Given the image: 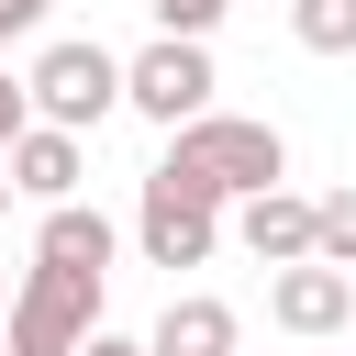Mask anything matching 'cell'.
Instances as JSON below:
<instances>
[{
	"label": "cell",
	"instance_id": "obj_1",
	"mask_svg": "<svg viewBox=\"0 0 356 356\" xmlns=\"http://www.w3.org/2000/svg\"><path fill=\"white\" fill-rule=\"evenodd\" d=\"M167 167H178V178H200L211 200H245V189L289 178V145H278V122H245V111H189V122H167Z\"/></svg>",
	"mask_w": 356,
	"mask_h": 356
},
{
	"label": "cell",
	"instance_id": "obj_2",
	"mask_svg": "<svg viewBox=\"0 0 356 356\" xmlns=\"http://www.w3.org/2000/svg\"><path fill=\"white\" fill-rule=\"evenodd\" d=\"M100 267H56V256H33L22 267V289H11V312H0V356H78L89 345V323H100Z\"/></svg>",
	"mask_w": 356,
	"mask_h": 356
},
{
	"label": "cell",
	"instance_id": "obj_3",
	"mask_svg": "<svg viewBox=\"0 0 356 356\" xmlns=\"http://www.w3.org/2000/svg\"><path fill=\"white\" fill-rule=\"evenodd\" d=\"M22 100H33V122L100 134V122L122 111V56H111V44H44L33 78H22Z\"/></svg>",
	"mask_w": 356,
	"mask_h": 356
},
{
	"label": "cell",
	"instance_id": "obj_4",
	"mask_svg": "<svg viewBox=\"0 0 356 356\" xmlns=\"http://www.w3.org/2000/svg\"><path fill=\"white\" fill-rule=\"evenodd\" d=\"M134 245H145V267H211V245H222V200L156 156V178H145V211H134Z\"/></svg>",
	"mask_w": 356,
	"mask_h": 356
},
{
	"label": "cell",
	"instance_id": "obj_5",
	"mask_svg": "<svg viewBox=\"0 0 356 356\" xmlns=\"http://www.w3.org/2000/svg\"><path fill=\"white\" fill-rule=\"evenodd\" d=\"M122 111H145V122L211 111V44L200 33H156L145 56H122Z\"/></svg>",
	"mask_w": 356,
	"mask_h": 356
},
{
	"label": "cell",
	"instance_id": "obj_6",
	"mask_svg": "<svg viewBox=\"0 0 356 356\" xmlns=\"http://www.w3.org/2000/svg\"><path fill=\"white\" fill-rule=\"evenodd\" d=\"M345 312H356V278H345V267H323V256H289V267L267 278V323H278V334H300V345L345 334Z\"/></svg>",
	"mask_w": 356,
	"mask_h": 356
},
{
	"label": "cell",
	"instance_id": "obj_7",
	"mask_svg": "<svg viewBox=\"0 0 356 356\" xmlns=\"http://www.w3.org/2000/svg\"><path fill=\"white\" fill-rule=\"evenodd\" d=\"M78 134L67 122H22L11 145H0V178H11V200H78Z\"/></svg>",
	"mask_w": 356,
	"mask_h": 356
},
{
	"label": "cell",
	"instance_id": "obj_8",
	"mask_svg": "<svg viewBox=\"0 0 356 356\" xmlns=\"http://www.w3.org/2000/svg\"><path fill=\"white\" fill-rule=\"evenodd\" d=\"M234 234H245V256H256V267H289V256H312V200L267 178V189H245Z\"/></svg>",
	"mask_w": 356,
	"mask_h": 356
},
{
	"label": "cell",
	"instance_id": "obj_9",
	"mask_svg": "<svg viewBox=\"0 0 356 356\" xmlns=\"http://www.w3.org/2000/svg\"><path fill=\"white\" fill-rule=\"evenodd\" d=\"M245 345V323H234V300H211V289H178L167 312H156V334H145V356H234Z\"/></svg>",
	"mask_w": 356,
	"mask_h": 356
},
{
	"label": "cell",
	"instance_id": "obj_10",
	"mask_svg": "<svg viewBox=\"0 0 356 356\" xmlns=\"http://www.w3.org/2000/svg\"><path fill=\"white\" fill-rule=\"evenodd\" d=\"M33 256H56V267H100V278H111V222H100L89 200H44Z\"/></svg>",
	"mask_w": 356,
	"mask_h": 356
},
{
	"label": "cell",
	"instance_id": "obj_11",
	"mask_svg": "<svg viewBox=\"0 0 356 356\" xmlns=\"http://www.w3.org/2000/svg\"><path fill=\"white\" fill-rule=\"evenodd\" d=\"M289 33L312 56H356V0H289Z\"/></svg>",
	"mask_w": 356,
	"mask_h": 356
},
{
	"label": "cell",
	"instance_id": "obj_12",
	"mask_svg": "<svg viewBox=\"0 0 356 356\" xmlns=\"http://www.w3.org/2000/svg\"><path fill=\"white\" fill-rule=\"evenodd\" d=\"M312 256L356 278V189H334V200H312Z\"/></svg>",
	"mask_w": 356,
	"mask_h": 356
},
{
	"label": "cell",
	"instance_id": "obj_13",
	"mask_svg": "<svg viewBox=\"0 0 356 356\" xmlns=\"http://www.w3.org/2000/svg\"><path fill=\"white\" fill-rule=\"evenodd\" d=\"M145 11H156V33H211L234 0H145Z\"/></svg>",
	"mask_w": 356,
	"mask_h": 356
},
{
	"label": "cell",
	"instance_id": "obj_14",
	"mask_svg": "<svg viewBox=\"0 0 356 356\" xmlns=\"http://www.w3.org/2000/svg\"><path fill=\"white\" fill-rule=\"evenodd\" d=\"M44 11H56V0H0V44H22V33H44Z\"/></svg>",
	"mask_w": 356,
	"mask_h": 356
},
{
	"label": "cell",
	"instance_id": "obj_15",
	"mask_svg": "<svg viewBox=\"0 0 356 356\" xmlns=\"http://www.w3.org/2000/svg\"><path fill=\"white\" fill-rule=\"evenodd\" d=\"M22 122H33V100H22V78H11V67H0V145H11V134H22Z\"/></svg>",
	"mask_w": 356,
	"mask_h": 356
},
{
	"label": "cell",
	"instance_id": "obj_16",
	"mask_svg": "<svg viewBox=\"0 0 356 356\" xmlns=\"http://www.w3.org/2000/svg\"><path fill=\"white\" fill-rule=\"evenodd\" d=\"M78 356H145V345H134V334H100V323H89V345H78Z\"/></svg>",
	"mask_w": 356,
	"mask_h": 356
},
{
	"label": "cell",
	"instance_id": "obj_17",
	"mask_svg": "<svg viewBox=\"0 0 356 356\" xmlns=\"http://www.w3.org/2000/svg\"><path fill=\"white\" fill-rule=\"evenodd\" d=\"M0 222H11V178H0Z\"/></svg>",
	"mask_w": 356,
	"mask_h": 356
},
{
	"label": "cell",
	"instance_id": "obj_18",
	"mask_svg": "<svg viewBox=\"0 0 356 356\" xmlns=\"http://www.w3.org/2000/svg\"><path fill=\"white\" fill-rule=\"evenodd\" d=\"M0 312H11V278H0Z\"/></svg>",
	"mask_w": 356,
	"mask_h": 356
},
{
	"label": "cell",
	"instance_id": "obj_19",
	"mask_svg": "<svg viewBox=\"0 0 356 356\" xmlns=\"http://www.w3.org/2000/svg\"><path fill=\"white\" fill-rule=\"evenodd\" d=\"M234 356H245V345H234Z\"/></svg>",
	"mask_w": 356,
	"mask_h": 356
},
{
	"label": "cell",
	"instance_id": "obj_20",
	"mask_svg": "<svg viewBox=\"0 0 356 356\" xmlns=\"http://www.w3.org/2000/svg\"><path fill=\"white\" fill-rule=\"evenodd\" d=\"M345 323H356V312H345Z\"/></svg>",
	"mask_w": 356,
	"mask_h": 356
}]
</instances>
